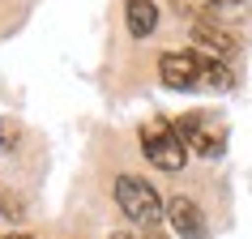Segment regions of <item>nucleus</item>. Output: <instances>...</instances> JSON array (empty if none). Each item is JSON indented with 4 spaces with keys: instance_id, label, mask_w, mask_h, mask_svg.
I'll list each match as a JSON object with an SVG mask.
<instances>
[{
    "instance_id": "obj_1",
    "label": "nucleus",
    "mask_w": 252,
    "mask_h": 239,
    "mask_svg": "<svg viewBox=\"0 0 252 239\" xmlns=\"http://www.w3.org/2000/svg\"><path fill=\"white\" fill-rule=\"evenodd\" d=\"M137 141H141L146 162H150V167H158V171H184L188 158H192V149L184 146V137L175 133V124H162V120L141 124Z\"/></svg>"
},
{
    "instance_id": "obj_2",
    "label": "nucleus",
    "mask_w": 252,
    "mask_h": 239,
    "mask_svg": "<svg viewBox=\"0 0 252 239\" xmlns=\"http://www.w3.org/2000/svg\"><path fill=\"white\" fill-rule=\"evenodd\" d=\"M175 133L184 137V146L197 154V158H222L226 149V124L214 111H184L175 116Z\"/></svg>"
},
{
    "instance_id": "obj_3",
    "label": "nucleus",
    "mask_w": 252,
    "mask_h": 239,
    "mask_svg": "<svg viewBox=\"0 0 252 239\" xmlns=\"http://www.w3.org/2000/svg\"><path fill=\"white\" fill-rule=\"evenodd\" d=\"M116 205L124 209L128 222L146 226V231H154V226L162 222V213H167L162 197L146 184V179H137V175H116Z\"/></svg>"
},
{
    "instance_id": "obj_4",
    "label": "nucleus",
    "mask_w": 252,
    "mask_h": 239,
    "mask_svg": "<svg viewBox=\"0 0 252 239\" xmlns=\"http://www.w3.org/2000/svg\"><path fill=\"white\" fill-rule=\"evenodd\" d=\"M158 77L167 90H205V52H162Z\"/></svg>"
},
{
    "instance_id": "obj_5",
    "label": "nucleus",
    "mask_w": 252,
    "mask_h": 239,
    "mask_svg": "<svg viewBox=\"0 0 252 239\" xmlns=\"http://www.w3.org/2000/svg\"><path fill=\"white\" fill-rule=\"evenodd\" d=\"M188 34H192V43L197 47H205V56H214V60H222V64H231V60H239V39L231 34L226 26H218L210 13L197 17V22H188Z\"/></svg>"
},
{
    "instance_id": "obj_6",
    "label": "nucleus",
    "mask_w": 252,
    "mask_h": 239,
    "mask_svg": "<svg viewBox=\"0 0 252 239\" xmlns=\"http://www.w3.org/2000/svg\"><path fill=\"white\" fill-rule=\"evenodd\" d=\"M167 222H171V231L180 239H210V231H205V213H201L188 197H171V201H167Z\"/></svg>"
},
{
    "instance_id": "obj_7",
    "label": "nucleus",
    "mask_w": 252,
    "mask_h": 239,
    "mask_svg": "<svg viewBox=\"0 0 252 239\" xmlns=\"http://www.w3.org/2000/svg\"><path fill=\"white\" fill-rule=\"evenodd\" d=\"M124 22L133 39H150L158 30V4L154 0H124Z\"/></svg>"
},
{
    "instance_id": "obj_8",
    "label": "nucleus",
    "mask_w": 252,
    "mask_h": 239,
    "mask_svg": "<svg viewBox=\"0 0 252 239\" xmlns=\"http://www.w3.org/2000/svg\"><path fill=\"white\" fill-rule=\"evenodd\" d=\"M17 141H22V124L4 116V120H0V149H4V154H13Z\"/></svg>"
},
{
    "instance_id": "obj_9",
    "label": "nucleus",
    "mask_w": 252,
    "mask_h": 239,
    "mask_svg": "<svg viewBox=\"0 0 252 239\" xmlns=\"http://www.w3.org/2000/svg\"><path fill=\"white\" fill-rule=\"evenodd\" d=\"M210 4H244V0H210Z\"/></svg>"
},
{
    "instance_id": "obj_10",
    "label": "nucleus",
    "mask_w": 252,
    "mask_h": 239,
    "mask_svg": "<svg viewBox=\"0 0 252 239\" xmlns=\"http://www.w3.org/2000/svg\"><path fill=\"white\" fill-rule=\"evenodd\" d=\"M111 239H133V235H128V231H116V235H111Z\"/></svg>"
},
{
    "instance_id": "obj_11",
    "label": "nucleus",
    "mask_w": 252,
    "mask_h": 239,
    "mask_svg": "<svg viewBox=\"0 0 252 239\" xmlns=\"http://www.w3.org/2000/svg\"><path fill=\"white\" fill-rule=\"evenodd\" d=\"M146 239H167V235H158V231H146Z\"/></svg>"
},
{
    "instance_id": "obj_12",
    "label": "nucleus",
    "mask_w": 252,
    "mask_h": 239,
    "mask_svg": "<svg viewBox=\"0 0 252 239\" xmlns=\"http://www.w3.org/2000/svg\"><path fill=\"white\" fill-rule=\"evenodd\" d=\"M0 239H30V235H0Z\"/></svg>"
}]
</instances>
